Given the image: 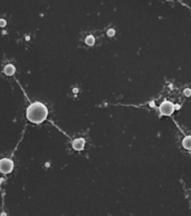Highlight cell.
Instances as JSON below:
<instances>
[{
    "label": "cell",
    "mask_w": 191,
    "mask_h": 216,
    "mask_svg": "<svg viewBox=\"0 0 191 216\" xmlns=\"http://www.w3.org/2000/svg\"><path fill=\"white\" fill-rule=\"evenodd\" d=\"M15 71H16V69H15V67H13V65H7L6 67H5V74L8 75V76L13 75Z\"/></svg>",
    "instance_id": "6"
},
{
    "label": "cell",
    "mask_w": 191,
    "mask_h": 216,
    "mask_svg": "<svg viewBox=\"0 0 191 216\" xmlns=\"http://www.w3.org/2000/svg\"><path fill=\"white\" fill-rule=\"evenodd\" d=\"M174 111V105L170 102H164L160 106V113L163 116H171Z\"/></svg>",
    "instance_id": "2"
},
{
    "label": "cell",
    "mask_w": 191,
    "mask_h": 216,
    "mask_svg": "<svg viewBox=\"0 0 191 216\" xmlns=\"http://www.w3.org/2000/svg\"><path fill=\"white\" fill-rule=\"evenodd\" d=\"M48 110L44 104L39 102H32L29 107L27 108V118L32 123L40 124L47 118Z\"/></svg>",
    "instance_id": "1"
},
{
    "label": "cell",
    "mask_w": 191,
    "mask_h": 216,
    "mask_svg": "<svg viewBox=\"0 0 191 216\" xmlns=\"http://www.w3.org/2000/svg\"><path fill=\"white\" fill-rule=\"evenodd\" d=\"M185 96H190L191 95V90L189 88L185 89Z\"/></svg>",
    "instance_id": "9"
},
{
    "label": "cell",
    "mask_w": 191,
    "mask_h": 216,
    "mask_svg": "<svg viewBox=\"0 0 191 216\" xmlns=\"http://www.w3.org/2000/svg\"><path fill=\"white\" fill-rule=\"evenodd\" d=\"M0 182H1V180H0Z\"/></svg>",
    "instance_id": "11"
},
{
    "label": "cell",
    "mask_w": 191,
    "mask_h": 216,
    "mask_svg": "<svg viewBox=\"0 0 191 216\" xmlns=\"http://www.w3.org/2000/svg\"><path fill=\"white\" fill-rule=\"evenodd\" d=\"M13 168V163L8 158H4L0 160V172L7 174L10 173Z\"/></svg>",
    "instance_id": "3"
},
{
    "label": "cell",
    "mask_w": 191,
    "mask_h": 216,
    "mask_svg": "<svg viewBox=\"0 0 191 216\" xmlns=\"http://www.w3.org/2000/svg\"><path fill=\"white\" fill-rule=\"evenodd\" d=\"M85 146V140L83 138H77L73 141V148L76 151H82Z\"/></svg>",
    "instance_id": "4"
},
{
    "label": "cell",
    "mask_w": 191,
    "mask_h": 216,
    "mask_svg": "<svg viewBox=\"0 0 191 216\" xmlns=\"http://www.w3.org/2000/svg\"><path fill=\"white\" fill-rule=\"evenodd\" d=\"M6 26V20L0 19V27H5Z\"/></svg>",
    "instance_id": "10"
},
{
    "label": "cell",
    "mask_w": 191,
    "mask_h": 216,
    "mask_svg": "<svg viewBox=\"0 0 191 216\" xmlns=\"http://www.w3.org/2000/svg\"><path fill=\"white\" fill-rule=\"evenodd\" d=\"M182 146L185 147V149L191 151V136H185L183 140H182Z\"/></svg>",
    "instance_id": "5"
},
{
    "label": "cell",
    "mask_w": 191,
    "mask_h": 216,
    "mask_svg": "<svg viewBox=\"0 0 191 216\" xmlns=\"http://www.w3.org/2000/svg\"><path fill=\"white\" fill-rule=\"evenodd\" d=\"M114 33H115L114 29H110V30L107 31V35L110 36V37H113V36H114Z\"/></svg>",
    "instance_id": "8"
},
{
    "label": "cell",
    "mask_w": 191,
    "mask_h": 216,
    "mask_svg": "<svg viewBox=\"0 0 191 216\" xmlns=\"http://www.w3.org/2000/svg\"><path fill=\"white\" fill-rule=\"evenodd\" d=\"M85 43H86V45H88V46H93L94 43H95V39H94L93 36H88V37H86V39H85Z\"/></svg>",
    "instance_id": "7"
}]
</instances>
